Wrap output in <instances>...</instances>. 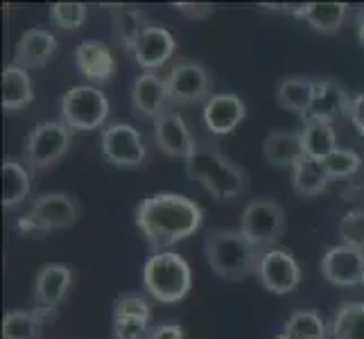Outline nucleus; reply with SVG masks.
I'll list each match as a JSON object with an SVG mask.
<instances>
[{
	"mask_svg": "<svg viewBox=\"0 0 364 339\" xmlns=\"http://www.w3.org/2000/svg\"><path fill=\"white\" fill-rule=\"evenodd\" d=\"M204 224V208L183 195L163 193L143 199L136 208V226L154 254L170 251Z\"/></svg>",
	"mask_w": 364,
	"mask_h": 339,
	"instance_id": "1",
	"label": "nucleus"
},
{
	"mask_svg": "<svg viewBox=\"0 0 364 339\" xmlns=\"http://www.w3.org/2000/svg\"><path fill=\"white\" fill-rule=\"evenodd\" d=\"M186 177L202 183L215 199H235L247 190V172L206 143H197L186 158Z\"/></svg>",
	"mask_w": 364,
	"mask_h": 339,
	"instance_id": "2",
	"label": "nucleus"
},
{
	"mask_svg": "<svg viewBox=\"0 0 364 339\" xmlns=\"http://www.w3.org/2000/svg\"><path fill=\"white\" fill-rule=\"evenodd\" d=\"M206 260L210 269L224 281H242L256 274L265 251L251 244L240 231L218 229L206 235Z\"/></svg>",
	"mask_w": 364,
	"mask_h": 339,
	"instance_id": "3",
	"label": "nucleus"
},
{
	"mask_svg": "<svg viewBox=\"0 0 364 339\" xmlns=\"http://www.w3.org/2000/svg\"><path fill=\"white\" fill-rule=\"evenodd\" d=\"M145 292L159 303H179L193 287V271L188 260L174 251L152 254L143 269Z\"/></svg>",
	"mask_w": 364,
	"mask_h": 339,
	"instance_id": "4",
	"label": "nucleus"
},
{
	"mask_svg": "<svg viewBox=\"0 0 364 339\" xmlns=\"http://www.w3.org/2000/svg\"><path fill=\"white\" fill-rule=\"evenodd\" d=\"M70 143L73 131L61 120L36 124L28 134V143L23 149V166L32 174H41L66 156Z\"/></svg>",
	"mask_w": 364,
	"mask_h": 339,
	"instance_id": "5",
	"label": "nucleus"
},
{
	"mask_svg": "<svg viewBox=\"0 0 364 339\" xmlns=\"http://www.w3.org/2000/svg\"><path fill=\"white\" fill-rule=\"evenodd\" d=\"M237 231L251 244H256L262 251H269L285 233V212L274 199H251L240 215V229Z\"/></svg>",
	"mask_w": 364,
	"mask_h": 339,
	"instance_id": "6",
	"label": "nucleus"
},
{
	"mask_svg": "<svg viewBox=\"0 0 364 339\" xmlns=\"http://www.w3.org/2000/svg\"><path fill=\"white\" fill-rule=\"evenodd\" d=\"M109 99L95 86H75L61 97V122L70 131H93L109 118Z\"/></svg>",
	"mask_w": 364,
	"mask_h": 339,
	"instance_id": "7",
	"label": "nucleus"
},
{
	"mask_svg": "<svg viewBox=\"0 0 364 339\" xmlns=\"http://www.w3.org/2000/svg\"><path fill=\"white\" fill-rule=\"evenodd\" d=\"M166 86L172 104H195L210 97L213 77L199 61H179L168 70Z\"/></svg>",
	"mask_w": 364,
	"mask_h": 339,
	"instance_id": "8",
	"label": "nucleus"
},
{
	"mask_svg": "<svg viewBox=\"0 0 364 339\" xmlns=\"http://www.w3.org/2000/svg\"><path fill=\"white\" fill-rule=\"evenodd\" d=\"M102 154L111 166L138 168L147 158V147L136 127L127 122H116L102 131Z\"/></svg>",
	"mask_w": 364,
	"mask_h": 339,
	"instance_id": "9",
	"label": "nucleus"
},
{
	"mask_svg": "<svg viewBox=\"0 0 364 339\" xmlns=\"http://www.w3.org/2000/svg\"><path fill=\"white\" fill-rule=\"evenodd\" d=\"M258 281L267 292L274 294H290L301 283V267L290 251L274 247L265 251L258 265Z\"/></svg>",
	"mask_w": 364,
	"mask_h": 339,
	"instance_id": "10",
	"label": "nucleus"
},
{
	"mask_svg": "<svg viewBox=\"0 0 364 339\" xmlns=\"http://www.w3.org/2000/svg\"><path fill=\"white\" fill-rule=\"evenodd\" d=\"M321 274L331 285L355 287L364 279V251L350 247H333L321 258Z\"/></svg>",
	"mask_w": 364,
	"mask_h": 339,
	"instance_id": "11",
	"label": "nucleus"
},
{
	"mask_svg": "<svg viewBox=\"0 0 364 339\" xmlns=\"http://www.w3.org/2000/svg\"><path fill=\"white\" fill-rule=\"evenodd\" d=\"M170 95L166 77L156 72L138 75L132 86V113L141 120H156L163 111H168Z\"/></svg>",
	"mask_w": 364,
	"mask_h": 339,
	"instance_id": "12",
	"label": "nucleus"
},
{
	"mask_svg": "<svg viewBox=\"0 0 364 339\" xmlns=\"http://www.w3.org/2000/svg\"><path fill=\"white\" fill-rule=\"evenodd\" d=\"M154 124V141L156 147L163 154H168L172 158H188L195 149L193 134L188 129L186 120L181 118V113L177 111H163L161 116L152 122Z\"/></svg>",
	"mask_w": 364,
	"mask_h": 339,
	"instance_id": "13",
	"label": "nucleus"
},
{
	"mask_svg": "<svg viewBox=\"0 0 364 339\" xmlns=\"http://www.w3.org/2000/svg\"><path fill=\"white\" fill-rule=\"evenodd\" d=\"M174 50H177V41H174L172 32H168L166 28L149 25L136 39L129 55L136 59L138 66L145 68V72H154L156 68L168 64Z\"/></svg>",
	"mask_w": 364,
	"mask_h": 339,
	"instance_id": "14",
	"label": "nucleus"
},
{
	"mask_svg": "<svg viewBox=\"0 0 364 339\" xmlns=\"http://www.w3.org/2000/svg\"><path fill=\"white\" fill-rule=\"evenodd\" d=\"M247 107L235 93H215L204 102V124L210 134L227 136L240 127Z\"/></svg>",
	"mask_w": 364,
	"mask_h": 339,
	"instance_id": "15",
	"label": "nucleus"
},
{
	"mask_svg": "<svg viewBox=\"0 0 364 339\" xmlns=\"http://www.w3.org/2000/svg\"><path fill=\"white\" fill-rule=\"evenodd\" d=\"M57 36L53 32H48L43 28H34L21 34V39L16 41L14 59L11 66H18L23 70H34L48 66V61L55 57L57 53Z\"/></svg>",
	"mask_w": 364,
	"mask_h": 339,
	"instance_id": "16",
	"label": "nucleus"
},
{
	"mask_svg": "<svg viewBox=\"0 0 364 339\" xmlns=\"http://www.w3.org/2000/svg\"><path fill=\"white\" fill-rule=\"evenodd\" d=\"M350 109H353V97L340 82L333 80H317V93L312 99V107L304 118L335 122L340 118H350Z\"/></svg>",
	"mask_w": 364,
	"mask_h": 339,
	"instance_id": "17",
	"label": "nucleus"
},
{
	"mask_svg": "<svg viewBox=\"0 0 364 339\" xmlns=\"http://www.w3.org/2000/svg\"><path fill=\"white\" fill-rule=\"evenodd\" d=\"M28 212H32L48 231L68 229L82 215L80 204L66 193H46L41 197H36Z\"/></svg>",
	"mask_w": 364,
	"mask_h": 339,
	"instance_id": "18",
	"label": "nucleus"
},
{
	"mask_svg": "<svg viewBox=\"0 0 364 339\" xmlns=\"http://www.w3.org/2000/svg\"><path fill=\"white\" fill-rule=\"evenodd\" d=\"M75 66L86 80L105 84L116 75V59L105 41L86 39L75 50Z\"/></svg>",
	"mask_w": 364,
	"mask_h": 339,
	"instance_id": "19",
	"label": "nucleus"
},
{
	"mask_svg": "<svg viewBox=\"0 0 364 339\" xmlns=\"http://www.w3.org/2000/svg\"><path fill=\"white\" fill-rule=\"evenodd\" d=\"M262 154L274 168H296L306 158L301 131H269L265 143H262Z\"/></svg>",
	"mask_w": 364,
	"mask_h": 339,
	"instance_id": "20",
	"label": "nucleus"
},
{
	"mask_svg": "<svg viewBox=\"0 0 364 339\" xmlns=\"http://www.w3.org/2000/svg\"><path fill=\"white\" fill-rule=\"evenodd\" d=\"M73 271L66 265H46L36 274L34 283V298L39 306L57 308L70 290Z\"/></svg>",
	"mask_w": 364,
	"mask_h": 339,
	"instance_id": "21",
	"label": "nucleus"
},
{
	"mask_svg": "<svg viewBox=\"0 0 364 339\" xmlns=\"http://www.w3.org/2000/svg\"><path fill=\"white\" fill-rule=\"evenodd\" d=\"M317 93V80L310 77H285L279 89H276V102L285 111L299 113L301 118L306 116L312 107V99Z\"/></svg>",
	"mask_w": 364,
	"mask_h": 339,
	"instance_id": "22",
	"label": "nucleus"
},
{
	"mask_svg": "<svg viewBox=\"0 0 364 339\" xmlns=\"http://www.w3.org/2000/svg\"><path fill=\"white\" fill-rule=\"evenodd\" d=\"M304 127H301V141H304L306 158L312 161H323L328 154L337 149V134L331 122L323 120H312V118H301Z\"/></svg>",
	"mask_w": 364,
	"mask_h": 339,
	"instance_id": "23",
	"label": "nucleus"
},
{
	"mask_svg": "<svg viewBox=\"0 0 364 339\" xmlns=\"http://www.w3.org/2000/svg\"><path fill=\"white\" fill-rule=\"evenodd\" d=\"M34 99L30 72L18 66H7L3 70V109L21 111L30 107Z\"/></svg>",
	"mask_w": 364,
	"mask_h": 339,
	"instance_id": "24",
	"label": "nucleus"
},
{
	"mask_svg": "<svg viewBox=\"0 0 364 339\" xmlns=\"http://www.w3.org/2000/svg\"><path fill=\"white\" fill-rule=\"evenodd\" d=\"M0 172H3V208L14 210L23 204V199L30 193L32 172L18 161H5Z\"/></svg>",
	"mask_w": 364,
	"mask_h": 339,
	"instance_id": "25",
	"label": "nucleus"
},
{
	"mask_svg": "<svg viewBox=\"0 0 364 339\" xmlns=\"http://www.w3.org/2000/svg\"><path fill=\"white\" fill-rule=\"evenodd\" d=\"M111 21H114L116 39L124 45L127 53H132V48L138 36L143 34V30L149 28V21L143 14V9L127 7V5H116L111 9Z\"/></svg>",
	"mask_w": 364,
	"mask_h": 339,
	"instance_id": "26",
	"label": "nucleus"
},
{
	"mask_svg": "<svg viewBox=\"0 0 364 339\" xmlns=\"http://www.w3.org/2000/svg\"><path fill=\"white\" fill-rule=\"evenodd\" d=\"M331 183L328 172L323 170L321 161L304 158L296 168H292V188L301 197H315L321 195Z\"/></svg>",
	"mask_w": 364,
	"mask_h": 339,
	"instance_id": "27",
	"label": "nucleus"
},
{
	"mask_svg": "<svg viewBox=\"0 0 364 339\" xmlns=\"http://www.w3.org/2000/svg\"><path fill=\"white\" fill-rule=\"evenodd\" d=\"M326 323L315 310H294L283 325L285 339H326Z\"/></svg>",
	"mask_w": 364,
	"mask_h": 339,
	"instance_id": "28",
	"label": "nucleus"
},
{
	"mask_svg": "<svg viewBox=\"0 0 364 339\" xmlns=\"http://www.w3.org/2000/svg\"><path fill=\"white\" fill-rule=\"evenodd\" d=\"M333 339H364V303H344L335 312Z\"/></svg>",
	"mask_w": 364,
	"mask_h": 339,
	"instance_id": "29",
	"label": "nucleus"
},
{
	"mask_svg": "<svg viewBox=\"0 0 364 339\" xmlns=\"http://www.w3.org/2000/svg\"><path fill=\"white\" fill-rule=\"evenodd\" d=\"M346 14H348L346 3H310V14L306 21L315 32L333 34L344 25Z\"/></svg>",
	"mask_w": 364,
	"mask_h": 339,
	"instance_id": "30",
	"label": "nucleus"
},
{
	"mask_svg": "<svg viewBox=\"0 0 364 339\" xmlns=\"http://www.w3.org/2000/svg\"><path fill=\"white\" fill-rule=\"evenodd\" d=\"M43 325L32 312L9 310L3 319V339H41Z\"/></svg>",
	"mask_w": 364,
	"mask_h": 339,
	"instance_id": "31",
	"label": "nucleus"
},
{
	"mask_svg": "<svg viewBox=\"0 0 364 339\" xmlns=\"http://www.w3.org/2000/svg\"><path fill=\"white\" fill-rule=\"evenodd\" d=\"M321 166H323L326 172H328L331 181L333 179H348V177H353V174L360 172L362 158H360L358 152H353V149L337 147L333 154H328L321 161Z\"/></svg>",
	"mask_w": 364,
	"mask_h": 339,
	"instance_id": "32",
	"label": "nucleus"
},
{
	"mask_svg": "<svg viewBox=\"0 0 364 339\" xmlns=\"http://www.w3.org/2000/svg\"><path fill=\"white\" fill-rule=\"evenodd\" d=\"M86 14H89V9H86L84 3H55V5H50V18H53V23L64 32H73V30L82 28L84 21H86Z\"/></svg>",
	"mask_w": 364,
	"mask_h": 339,
	"instance_id": "33",
	"label": "nucleus"
},
{
	"mask_svg": "<svg viewBox=\"0 0 364 339\" xmlns=\"http://www.w3.org/2000/svg\"><path fill=\"white\" fill-rule=\"evenodd\" d=\"M340 240L344 247L364 251V210H350L342 217Z\"/></svg>",
	"mask_w": 364,
	"mask_h": 339,
	"instance_id": "34",
	"label": "nucleus"
},
{
	"mask_svg": "<svg viewBox=\"0 0 364 339\" xmlns=\"http://www.w3.org/2000/svg\"><path fill=\"white\" fill-rule=\"evenodd\" d=\"M122 317H145L152 319V308L143 294H122L114 306V319Z\"/></svg>",
	"mask_w": 364,
	"mask_h": 339,
	"instance_id": "35",
	"label": "nucleus"
},
{
	"mask_svg": "<svg viewBox=\"0 0 364 339\" xmlns=\"http://www.w3.org/2000/svg\"><path fill=\"white\" fill-rule=\"evenodd\" d=\"M149 319L145 317H122L114 319V337L116 339H147Z\"/></svg>",
	"mask_w": 364,
	"mask_h": 339,
	"instance_id": "36",
	"label": "nucleus"
},
{
	"mask_svg": "<svg viewBox=\"0 0 364 339\" xmlns=\"http://www.w3.org/2000/svg\"><path fill=\"white\" fill-rule=\"evenodd\" d=\"M172 7L177 9L181 16L191 18V21L208 18L213 11H215V5H210V3H174Z\"/></svg>",
	"mask_w": 364,
	"mask_h": 339,
	"instance_id": "37",
	"label": "nucleus"
},
{
	"mask_svg": "<svg viewBox=\"0 0 364 339\" xmlns=\"http://www.w3.org/2000/svg\"><path fill=\"white\" fill-rule=\"evenodd\" d=\"M16 231H18L21 235H28V237H43V235L50 233V231L46 229V226L32 215V212H25L23 217L16 220Z\"/></svg>",
	"mask_w": 364,
	"mask_h": 339,
	"instance_id": "38",
	"label": "nucleus"
},
{
	"mask_svg": "<svg viewBox=\"0 0 364 339\" xmlns=\"http://www.w3.org/2000/svg\"><path fill=\"white\" fill-rule=\"evenodd\" d=\"M186 330L181 323H159L149 328L147 339H183Z\"/></svg>",
	"mask_w": 364,
	"mask_h": 339,
	"instance_id": "39",
	"label": "nucleus"
},
{
	"mask_svg": "<svg viewBox=\"0 0 364 339\" xmlns=\"http://www.w3.org/2000/svg\"><path fill=\"white\" fill-rule=\"evenodd\" d=\"M350 122L355 124V129L364 138V91L353 97V109H350Z\"/></svg>",
	"mask_w": 364,
	"mask_h": 339,
	"instance_id": "40",
	"label": "nucleus"
},
{
	"mask_svg": "<svg viewBox=\"0 0 364 339\" xmlns=\"http://www.w3.org/2000/svg\"><path fill=\"white\" fill-rule=\"evenodd\" d=\"M32 315L36 317L41 325H48V323H55L57 319V308H50V306H39L32 310Z\"/></svg>",
	"mask_w": 364,
	"mask_h": 339,
	"instance_id": "41",
	"label": "nucleus"
},
{
	"mask_svg": "<svg viewBox=\"0 0 364 339\" xmlns=\"http://www.w3.org/2000/svg\"><path fill=\"white\" fill-rule=\"evenodd\" d=\"M285 11L290 16H296V18H308V14H310V3H296V5L285 3Z\"/></svg>",
	"mask_w": 364,
	"mask_h": 339,
	"instance_id": "42",
	"label": "nucleus"
},
{
	"mask_svg": "<svg viewBox=\"0 0 364 339\" xmlns=\"http://www.w3.org/2000/svg\"><path fill=\"white\" fill-rule=\"evenodd\" d=\"M358 39L364 48V7L360 9V14H358Z\"/></svg>",
	"mask_w": 364,
	"mask_h": 339,
	"instance_id": "43",
	"label": "nucleus"
},
{
	"mask_svg": "<svg viewBox=\"0 0 364 339\" xmlns=\"http://www.w3.org/2000/svg\"><path fill=\"white\" fill-rule=\"evenodd\" d=\"M276 339H285V337H283V335H279V337H276Z\"/></svg>",
	"mask_w": 364,
	"mask_h": 339,
	"instance_id": "44",
	"label": "nucleus"
},
{
	"mask_svg": "<svg viewBox=\"0 0 364 339\" xmlns=\"http://www.w3.org/2000/svg\"><path fill=\"white\" fill-rule=\"evenodd\" d=\"M362 287H364V279H362Z\"/></svg>",
	"mask_w": 364,
	"mask_h": 339,
	"instance_id": "45",
	"label": "nucleus"
}]
</instances>
